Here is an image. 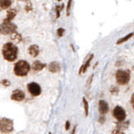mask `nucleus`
Listing matches in <instances>:
<instances>
[{
	"instance_id": "obj_1",
	"label": "nucleus",
	"mask_w": 134,
	"mask_h": 134,
	"mask_svg": "<svg viewBox=\"0 0 134 134\" xmlns=\"http://www.w3.org/2000/svg\"><path fill=\"white\" fill-rule=\"evenodd\" d=\"M19 49L16 44L13 43L12 41H9L3 44L2 47V55L3 59L7 62L12 63L14 62L18 57Z\"/></svg>"
},
{
	"instance_id": "obj_2",
	"label": "nucleus",
	"mask_w": 134,
	"mask_h": 134,
	"mask_svg": "<svg viewBox=\"0 0 134 134\" xmlns=\"http://www.w3.org/2000/svg\"><path fill=\"white\" fill-rule=\"evenodd\" d=\"M31 69V66L25 60H20L14 65V74L17 77H25Z\"/></svg>"
},
{
	"instance_id": "obj_3",
	"label": "nucleus",
	"mask_w": 134,
	"mask_h": 134,
	"mask_svg": "<svg viewBox=\"0 0 134 134\" xmlns=\"http://www.w3.org/2000/svg\"><path fill=\"white\" fill-rule=\"evenodd\" d=\"M18 29V26L11 20L4 19L3 22L0 24V33L3 36L11 35L15 32Z\"/></svg>"
},
{
	"instance_id": "obj_4",
	"label": "nucleus",
	"mask_w": 134,
	"mask_h": 134,
	"mask_svg": "<svg viewBox=\"0 0 134 134\" xmlns=\"http://www.w3.org/2000/svg\"><path fill=\"white\" fill-rule=\"evenodd\" d=\"M14 130V121L12 119L7 117L0 118V132L3 134H8L13 132Z\"/></svg>"
},
{
	"instance_id": "obj_5",
	"label": "nucleus",
	"mask_w": 134,
	"mask_h": 134,
	"mask_svg": "<svg viewBox=\"0 0 134 134\" xmlns=\"http://www.w3.org/2000/svg\"><path fill=\"white\" fill-rule=\"evenodd\" d=\"M131 79V74L129 70H117L116 72V83L120 85H125L129 83Z\"/></svg>"
},
{
	"instance_id": "obj_6",
	"label": "nucleus",
	"mask_w": 134,
	"mask_h": 134,
	"mask_svg": "<svg viewBox=\"0 0 134 134\" xmlns=\"http://www.w3.org/2000/svg\"><path fill=\"white\" fill-rule=\"evenodd\" d=\"M112 114H113V116L115 117V119H116L117 121H123L126 120V118H127L126 110L119 105L115 107Z\"/></svg>"
},
{
	"instance_id": "obj_7",
	"label": "nucleus",
	"mask_w": 134,
	"mask_h": 134,
	"mask_svg": "<svg viewBox=\"0 0 134 134\" xmlns=\"http://www.w3.org/2000/svg\"><path fill=\"white\" fill-rule=\"evenodd\" d=\"M27 90L28 92L34 97H37L41 94V87L39 83L36 82H31L27 85Z\"/></svg>"
},
{
	"instance_id": "obj_8",
	"label": "nucleus",
	"mask_w": 134,
	"mask_h": 134,
	"mask_svg": "<svg viewBox=\"0 0 134 134\" xmlns=\"http://www.w3.org/2000/svg\"><path fill=\"white\" fill-rule=\"evenodd\" d=\"M10 99H12L14 101H16V102H21L23 100H25V92L20 90V89H17V90H14L12 94L10 95Z\"/></svg>"
},
{
	"instance_id": "obj_9",
	"label": "nucleus",
	"mask_w": 134,
	"mask_h": 134,
	"mask_svg": "<svg viewBox=\"0 0 134 134\" xmlns=\"http://www.w3.org/2000/svg\"><path fill=\"white\" fill-rule=\"evenodd\" d=\"M93 58H94V54L89 55L88 58L85 60V62L81 65V67H80L79 71V74H85V72H87V70H88V68H90V63H91V61L93 60Z\"/></svg>"
},
{
	"instance_id": "obj_10",
	"label": "nucleus",
	"mask_w": 134,
	"mask_h": 134,
	"mask_svg": "<svg viewBox=\"0 0 134 134\" xmlns=\"http://www.w3.org/2000/svg\"><path fill=\"white\" fill-rule=\"evenodd\" d=\"M46 67H47V65L41 62L39 60H36V61H34L32 65H31V70L33 72H40V71H42Z\"/></svg>"
},
{
	"instance_id": "obj_11",
	"label": "nucleus",
	"mask_w": 134,
	"mask_h": 134,
	"mask_svg": "<svg viewBox=\"0 0 134 134\" xmlns=\"http://www.w3.org/2000/svg\"><path fill=\"white\" fill-rule=\"evenodd\" d=\"M48 70L49 72H52V74H56V72H59L61 71V64L58 62H56V61H53V62H51L48 65H47Z\"/></svg>"
},
{
	"instance_id": "obj_12",
	"label": "nucleus",
	"mask_w": 134,
	"mask_h": 134,
	"mask_svg": "<svg viewBox=\"0 0 134 134\" xmlns=\"http://www.w3.org/2000/svg\"><path fill=\"white\" fill-rule=\"evenodd\" d=\"M27 52L30 56H31L32 57H36L40 54V47L36 44H32L28 47Z\"/></svg>"
},
{
	"instance_id": "obj_13",
	"label": "nucleus",
	"mask_w": 134,
	"mask_h": 134,
	"mask_svg": "<svg viewBox=\"0 0 134 134\" xmlns=\"http://www.w3.org/2000/svg\"><path fill=\"white\" fill-rule=\"evenodd\" d=\"M109 111V105L105 100H101L99 101V112L101 115H105Z\"/></svg>"
},
{
	"instance_id": "obj_14",
	"label": "nucleus",
	"mask_w": 134,
	"mask_h": 134,
	"mask_svg": "<svg viewBox=\"0 0 134 134\" xmlns=\"http://www.w3.org/2000/svg\"><path fill=\"white\" fill-rule=\"evenodd\" d=\"M10 39H11V41H12V42H13V43H14V44H18V43L21 42V41H22V36H21L19 32L15 31V32H14L13 34H11Z\"/></svg>"
},
{
	"instance_id": "obj_15",
	"label": "nucleus",
	"mask_w": 134,
	"mask_h": 134,
	"mask_svg": "<svg viewBox=\"0 0 134 134\" xmlns=\"http://www.w3.org/2000/svg\"><path fill=\"white\" fill-rule=\"evenodd\" d=\"M12 5V0H0V10H7Z\"/></svg>"
},
{
	"instance_id": "obj_16",
	"label": "nucleus",
	"mask_w": 134,
	"mask_h": 134,
	"mask_svg": "<svg viewBox=\"0 0 134 134\" xmlns=\"http://www.w3.org/2000/svg\"><path fill=\"white\" fill-rule=\"evenodd\" d=\"M16 15H17V10L15 9H10L9 8V9H7V14H6L5 19L12 21L16 17Z\"/></svg>"
},
{
	"instance_id": "obj_17",
	"label": "nucleus",
	"mask_w": 134,
	"mask_h": 134,
	"mask_svg": "<svg viewBox=\"0 0 134 134\" xmlns=\"http://www.w3.org/2000/svg\"><path fill=\"white\" fill-rule=\"evenodd\" d=\"M129 123H130L129 121H126V120L123 121H118V123H116V128L121 130V131H123V130L128 128Z\"/></svg>"
},
{
	"instance_id": "obj_18",
	"label": "nucleus",
	"mask_w": 134,
	"mask_h": 134,
	"mask_svg": "<svg viewBox=\"0 0 134 134\" xmlns=\"http://www.w3.org/2000/svg\"><path fill=\"white\" fill-rule=\"evenodd\" d=\"M134 36V33H129L128 35L127 36H125L123 37H121V39H119L117 41H116V45H120V44H122V43H124L126 42V41H127L128 40H130L131 38Z\"/></svg>"
},
{
	"instance_id": "obj_19",
	"label": "nucleus",
	"mask_w": 134,
	"mask_h": 134,
	"mask_svg": "<svg viewBox=\"0 0 134 134\" xmlns=\"http://www.w3.org/2000/svg\"><path fill=\"white\" fill-rule=\"evenodd\" d=\"M83 110H85V116H89L90 105H89V102H88V100L85 97L83 98Z\"/></svg>"
},
{
	"instance_id": "obj_20",
	"label": "nucleus",
	"mask_w": 134,
	"mask_h": 134,
	"mask_svg": "<svg viewBox=\"0 0 134 134\" xmlns=\"http://www.w3.org/2000/svg\"><path fill=\"white\" fill-rule=\"evenodd\" d=\"M64 9V4L63 3L62 5H57L55 8V12H56V19H58L60 17V14H61V11H63Z\"/></svg>"
},
{
	"instance_id": "obj_21",
	"label": "nucleus",
	"mask_w": 134,
	"mask_h": 134,
	"mask_svg": "<svg viewBox=\"0 0 134 134\" xmlns=\"http://www.w3.org/2000/svg\"><path fill=\"white\" fill-rule=\"evenodd\" d=\"M72 0H68V1L67 7H66V14H67V16H69V15H70V11H71V8H72Z\"/></svg>"
},
{
	"instance_id": "obj_22",
	"label": "nucleus",
	"mask_w": 134,
	"mask_h": 134,
	"mask_svg": "<svg viewBox=\"0 0 134 134\" xmlns=\"http://www.w3.org/2000/svg\"><path fill=\"white\" fill-rule=\"evenodd\" d=\"M110 92L112 94H116L119 93V89H118L117 86H111L110 88Z\"/></svg>"
},
{
	"instance_id": "obj_23",
	"label": "nucleus",
	"mask_w": 134,
	"mask_h": 134,
	"mask_svg": "<svg viewBox=\"0 0 134 134\" xmlns=\"http://www.w3.org/2000/svg\"><path fill=\"white\" fill-rule=\"evenodd\" d=\"M64 33H65V30L63 28H58L57 30V35L59 38L63 37L64 36Z\"/></svg>"
},
{
	"instance_id": "obj_24",
	"label": "nucleus",
	"mask_w": 134,
	"mask_h": 134,
	"mask_svg": "<svg viewBox=\"0 0 134 134\" xmlns=\"http://www.w3.org/2000/svg\"><path fill=\"white\" fill-rule=\"evenodd\" d=\"M0 83H1V85L3 86H4V87H9L10 86V81H9V80L6 79L1 80V82H0Z\"/></svg>"
},
{
	"instance_id": "obj_25",
	"label": "nucleus",
	"mask_w": 134,
	"mask_h": 134,
	"mask_svg": "<svg viewBox=\"0 0 134 134\" xmlns=\"http://www.w3.org/2000/svg\"><path fill=\"white\" fill-rule=\"evenodd\" d=\"M98 121H99V123H100V124H104L105 123V116H104V115H101V116L99 117Z\"/></svg>"
},
{
	"instance_id": "obj_26",
	"label": "nucleus",
	"mask_w": 134,
	"mask_h": 134,
	"mask_svg": "<svg viewBox=\"0 0 134 134\" xmlns=\"http://www.w3.org/2000/svg\"><path fill=\"white\" fill-rule=\"evenodd\" d=\"M110 134H125V133H124L123 131H121V130L116 128V129H114V130H113V131L111 132V133H110Z\"/></svg>"
},
{
	"instance_id": "obj_27",
	"label": "nucleus",
	"mask_w": 134,
	"mask_h": 134,
	"mask_svg": "<svg viewBox=\"0 0 134 134\" xmlns=\"http://www.w3.org/2000/svg\"><path fill=\"white\" fill-rule=\"evenodd\" d=\"M93 78H94V74H91V75L90 76V78L88 79V81H87V83H86V85H87L88 87L90 86L92 81H93Z\"/></svg>"
},
{
	"instance_id": "obj_28",
	"label": "nucleus",
	"mask_w": 134,
	"mask_h": 134,
	"mask_svg": "<svg viewBox=\"0 0 134 134\" xmlns=\"http://www.w3.org/2000/svg\"><path fill=\"white\" fill-rule=\"evenodd\" d=\"M70 127H71V123L69 121H66L65 122V130L66 131H68V130L70 129Z\"/></svg>"
},
{
	"instance_id": "obj_29",
	"label": "nucleus",
	"mask_w": 134,
	"mask_h": 134,
	"mask_svg": "<svg viewBox=\"0 0 134 134\" xmlns=\"http://www.w3.org/2000/svg\"><path fill=\"white\" fill-rule=\"evenodd\" d=\"M131 105L132 106V108L134 109V94L132 95V97H131Z\"/></svg>"
},
{
	"instance_id": "obj_30",
	"label": "nucleus",
	"mask_w": 134,
	"mask_h": 134,
	"mask_svg": "<svg viewBox=\"0 0 134 134\" xmlns=\"http://www.w3.org/2000/svg\"><path fill=\"white\" fill-rule=\"evenodd\" d=\"M76 130H77V125H75L74 127V128H72L71 134H76Z\"/></svg>"
},
{
	"instance_id": "obj_31",
	"label": "nucleus",
	"mask_w": 134,
	"mask_h": 134,
	"mask_svg": "<svg viewBox=\"0 0 134 134\" xmlns=\"http://www.w3.org/2000/svg\"><path fill=\"white\" fill-rule=\"evenodd\" d=\"M97 65H98V63H95V65H94V68H96V66H97Z\"/></svg>"
},
{
	"instance_id": "obj_32",
	"label": "nucleus",
	"mask_w": 134,
	"mask_h": 134,
	"mask_svg": "<svg viewBox=\"0 0 134 134\" xmlns=\"http://www.w3.org/2000/svg\"><path fill=\"white\" fill-rule=\"evenodd\" d=\"M23 1H25V2H30V0H23Z\"/></svg>"
},
{
	"instance_id": "obj_33",
	"label": "nucleus",
	"mask_w": 134,
	"mask_h": 134,
	"mask_svg": "<svg viewBox=\"0 0 134 134\" xmlns=\"http://www.w3.org/2000/svg\"><path fill=\"white\" fill-rule=\"evenodd\" d=\"M57 2H61L62 0H57Z\"/></svg>"
},
{
	"instance_id": "obj_34",
	"label": "nucleus",
	"mask_w": 134,
	"mask_h": 134,
	"mask_svg": "<svg viewBox=\"0 0 134 134\" xmlns=\"http://www.w3.org/2000/svg\"><path fill=\"white\" fill-rule=\"evenodd\" d=\"M48 134H52V132H49Z\"/></svg>"
},
{
	"instance_id": "obj_35",
	"label": "nucleus",
	"mask_w": 134,
	"mask_h": 134,
	"mask_svg": "<svg viewBox=\"0 0 134 134\" xmlns=\"http://www.w3.org/2000/svg\"><path fill=\"white\" fill-rule=\"evenodd\" d=\"M133 68H134V66H133Z\"/></svg>"
}]
</instances>
